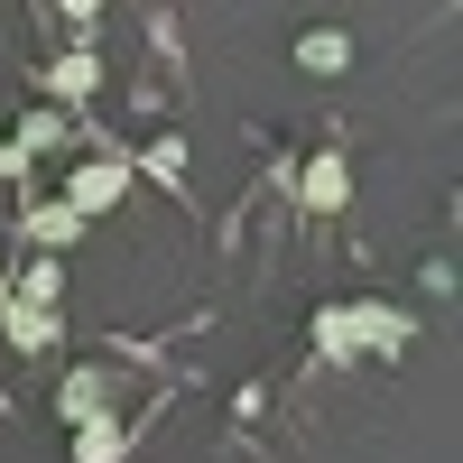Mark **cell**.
Listing matches in <instances>:
<instances>
[{
  "label": "cell",
  "instance_id": "1",
  "mask_svg": "<svg viewBox=\"0 0 463 463\" xmlns=\"http://www.w3.org/2000/svg\"><path fill=\"white\" fill-rule=\"evenodd\" d=\"M121 195H130V158H74V167H65V195H56V204L93 222V213H111V204H121Z\"/></svg>",
  "mask_w": 463,
  "mask_h": 463
},
{
  "label": "cell",
  "instance_id": "2",
  "mask_svg": "<svg viewBox=\"0 0 463 463\" xmlns=\"http://www.w3.org/2000/svg\"><path fill=\"white\" fill-rule=\"evenodd\" d=\"M408 334H417L408 306H380V297L343 306V343H353V353H408Z\"/></svg>",
  "mask_w": 463,
  "mask_h": 463
},
{
  "label": "cell",
  "instance_id": "3",
  "mask_svg": "<svg viewBox=\"0 0 463 463\" xmlns=\"http://www.w3.org/2000/svg\"><path fill=\"white\" fill-rule=\"evenodd\" d=\"M297 204H306V213H334V204H353V158L316 148V158L297 167Z\"/></svg>",
  "mask_w": 463,
  "mask_h": 463
},
{
  "label": "cell",
  "instance_id": "4",
  "mask_svg": "<svg viewBox=\"0 0 463 463\" xmlns=\"http://www.w3.org/2000/svg\"><path fill=\"white\" fill-rule=\"evenodd\" d=\"M0 334H10V353H56V334H65V306H0Z\"/></svg>",
  "mask_w": 463,
  "mask_h": 463
},
{
  "label": "cell",
  "instance_id": "5",
  "mask_svg": "<svg viewBox=\"0 0 463 463\" xmlns=\"http://www.w3.org/2000/svg\"><path fill=\"white\" fill-rule=\"evenodd\" d=\"M56 417H65V427H93V417H111V371H65Z\"/></svg>",
  "mask_w": 463,
  "mask_h": 463
},
{
  "label": "cell",
  "instance_id": "6",
  "mask_svg": "<svg viewBox=\"0 0 463 463\" xmlns=\"http://www.w3.org/2000/svg\"><path fill=\"white\" fill-rule=\"evenodd\" d=\"M93 84H102V56H93V47H65V56L47 65V102H56V111H65V102H84Z\"/></svg>",
  "mask_w": 463,
  "mask_h": 463
},
{
  "label": "cell",
  "instance_id": "7",
  "mask_svg": "<svg viewBox=\"0 0 463 463\" xmlns=\"http://www.w3.org/2000/svg\"><path fill=\"white\" fill-rule=\"evenodd\" d=\"M28 241H37V260H65L74 241H84V213H65V204H28Z\"/></svg>",
  "mask_w": 463,
  "mask_h": 463
},
{
  "label": "cell",
  "instance_id": "8",
  "mask_svg": "<svg viewBox=\"0 0 463 463\" xmlns=\"http://www.w3.org/2000/svg\"><path fill=\"white\" fill-rule=\"evenodd\" d=\"M10 148H19V167H28V158H47V148H65V111H56V102H37V111H19V130H10Z\"/></svg>",
  "mask_w": 463,
  "mask_h": 463
},
{
  "label": "cell",
  "instance_id": "9",
  "mask_svg": "<svg viewBox=\"0 0 463 463\" xmlns=\"http://www.w3.org/2000/svg\"><path fill=\"white\" fill-rule=\"evenodd\" d=\"M74 463H130V427H121V417H93V427H74Z\"/></svg>",
  "mask_w": 463,
  "mask_h": 463
},
{
  "label": "cell",
  "instance_id": "10",
  "mask_svg": "<svg viewBox=\"0 0 463 463\" xmlns=\"http://www.w3.org/2000/svg\"><path fill=\"white\" fill-rule=\"evenodd\" d=\"M297 65L306 74H343V65H353V37H343V28H306L297 37Z\"/></svg>",
  "mask_w": 463,
  "mask_h": 463
},
{
  "label": "cell",
  "instance_id": "11",
  "mask_svg": "<svg viewBox=\"0 0 463 463\" xmlns=\"http://www.w3.org/2000/svg\"><path fill=\"white\" fill-rule=\"evenodd\" d=\"M10 297H19V306H56V297H65V269H56V260H28L19 279H10Z\"/></svg>",
  "mask_w": 463,
  "mask_h": 463
},
{
  "label": "cell",
  "instance_id": "12",
  "mask_svg": "<svg viewBox=\"0 0 463 463\" xmlns=\"http://www.w3.org/2000/svg\"><path fill=\"white\" fill-rule=\"evenodd\" d=\"M0 176H28V167H19V148H10V130H0Z\"/></svg>",
  "mask_w": 463,
  "mask_h": 463
},
{
  "label": "cell",
  "instance_id": "13",
  "mask_svg": "<svg viewBox=\"0 0 463 463\" xmlns=\"http://www.w3.org/2000/svg\"><path fill=\"white\" fill-rule=\"evenodd\" d=\"M0 306H10V269H0Z\"/></svg>",
  "mask_w": 463,
  "mask_h": 463
}]
</instances>
